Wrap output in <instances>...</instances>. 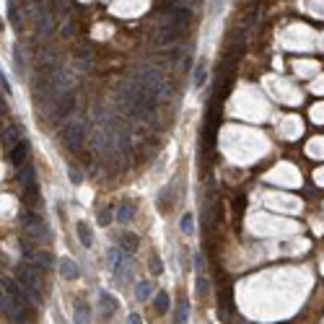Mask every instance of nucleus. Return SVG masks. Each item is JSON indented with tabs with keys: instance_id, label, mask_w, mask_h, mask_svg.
Wrapping results in <instances>:
<instances>
[{
	"instance_id": "obj_32",
	"label": "nucleus",
	"mask_w": 324,
	"mask_h": 324,
	"mask_svg": "<svg viewBox=\"0 0 324 324\" xmlns=\"http://www.w3.org/2000/svg\"><path fill=\"white\" fill-rule=\"evenodd\" d=\"M127 324H143L140 314H130V316H127Z\"/></svg>"
},
{
	"instance_id": "obj_27",
	"label": "nucleus",
	"mask_w": 324,
	"mask_h": 324,
	"mask_svg": "<svg viewBox=\"0 0 324 324\" xmlns=\"http://www.w3.org/2000/svg\"><path fill=\"white\" fill-rule=\"evenodd\" d=\"M8 16H11V21L16 24V29L21 31V13H18V3H8Z\"/></svg>"
},
{
	"instance_id": "obj_20",
	"label": "nucleus",
	"mask_w": 324,
	"mask_h": 324,
	"mask_svg": "<svg viewBox=\"0 0 324 324\" xmlns=\"http://www.w3.org/2000/svg\"><path fill=\"white\" fill-rule=\"evenodd\" d=\"M169 306H171V298H169V293H166V291H161V293H156V296H153V309H156L158 314H166V311H169Z\"/></svg>"
},
{
	"instance_id": "obj_19",
	"label": "nucleus",
	"mask_w": 324,
	"mask_h": 324,
	"mask_svg": "<svg viewBox=\"0 0 324 324\" xmlns=\"http://www.w3.org/2000/svg\"><path fill=\"white\" fill-rule=\"evenodd\" d=\"M135 298H138V301L153 298V283H150V280H140V283L135 286Z\"/></svg>"
},
{
	"instance_id": "obj_21",
	"label": "nucleus",
	"mask_w": 324,
	"mask_h": 324,
	"mask_svg": "<svg viewBox=\"0 0 324 324\" xmlns=\"http://www.w3.org/2000/svg\"><path fill=\"white\" fill-rule=\"evenodd\" d=\"M189 321V304H187V298H179V304H177V321L174 324H187Z\"/></svg>"
},
{
	"instance_id": "obj_14",
	"label": "nucleus",
	"mask_w": 324,
	"mask_h": 324,
	"mask_svg": "<svg viewBox=\"0 0 324 324\" xmlns=\"http://www.w3.org/2000/svg\"><path fill=\"white\" fill-rule=\"evenodd\" d=\"M73 319L75 324H91V309L86 301H75V306H73Z\"/></svg>"
},
{
	"instance_id": "obj_8",
	"label": "nucleus",
	"mask_w": 324,
	"mask_h": 324,
	"mask_svg": "<svg viewBox=\"0 0 324 324\" xmlns=\"http://www.w3.org/2000/svg\"><path fill=\"white\" fill-rule=\"evenodd\" d=\"M75 104H78L75 91H65V94L60 96V101H57V114H60V117H70V114L75 112Z\"/></svg>"
},
{
	"instance_id": "obj_12",
	"label": "nucleus",
	"mask_w": 324,
	"mask_h": 324,
	"mask_svg": "<svg viewBox=\"0 0 324 324\" xmlns=\"http://www.w3.org/2000/svg\"><path fill=\"white\" fill-rule=\"evenodd\" d=\"M138 247H140V241H138L135 233H122V236H119V247H117V249H119L122 254H135Z\"/></svg>"
},
{
	"instance_id": "obj_16",
	"label": "nucleus",
	"mask_w": 324,
	"mask_h": 324,
	"mask_svg": "<svg viewBox=\"0 0 324 324\" xmlns=\"http://www.w3.org/2000/svg\"><path fill=\"white\" fill-rule=\"evenodd\" d=\"M114 218H117L119 223H130V221L135 218V205L130 202V200H125V202H122V205L117 208V213H114Z\"/></svg>"
},
{
	"instance_id": "obj_28",
	"label": "nucleus",
	"mask_w": 324,
	"mask_h": 324,
	"mask_svg": "<svg viewBox=\"0 0 324 324\" xmlns=\"http://www.w3.org/2000/svg\"><path fill=\"white\" fill-rule=\"evenodd\" d=\"M75 57L83 62V70H89V68H91V52H89V50H78V52H75Z\"/></svg>"
},
{
	"instance_id": "obj_7",
	"label": "nucleus",
	"mask_w": 324,
	"mask_h": 324,
	"mask_svg": "<svg viewBox=\"0 0 324 324\" xmlns=\"http://www.w3.org/2000/svg\"><path fill=\"white\" fill-rule=\"evenodd\" d=\"M117 309H119V301H117L112 293L101 291V293H99V311H101V316H104V319H109Z\"/></svg>"
},
{
	"instance_id": "obj_33",
	"label": "nucleus",
	"mask_w": 324,
	"mask_h": 324,
	"mask_svg": "<svg viewBox=\"0 0 324 324\" xmlns=\"http://www.w3.org/2000/svg\"><path fill=\"white\" fill-rule=\"evenodd\" d=\"M0 31H3V18H0Z\"/></svg>"
},
{
	"instance_id": "obj_9",
	"label": "nucleus",
	"mask_w": 324,
	"mask_h": 324,
	"mask_svg": "<svg viewBox=\"0 0 324 324\" xmlns=\"http://www.w3.org/2000/svg\"><path fill=\"white\" fill-rule=\"evenodd\" d=\"M194 262H197V280H194V291H197L200 298H205L208 291H210V286H208V277H205V259H202V254H197Z\"/></svg>"
},
{
	"instance_id": "obj_13",
	"label": "nucleus",
	"mask_w": 324,
	"mask_h": 324,
	"mask_svg": "<svg viewBox=\"0 0 324 324\" xmlns=\"http://www.w3.org/2000/svg\"><path fill=\"white\" fill-rule=\"evenodd\" d=\"M60 272H62V277H68V280H75V277H80V267L73 262V259L70 257H62L60 259Z\"/></svg>"
},
{
	"instance_id": "obj_24",
	"label": "nucleus",
	"mask_w": 324,
	"mask_h": 324,
	"mask_svg": "<svg viewBox=\"0 0 324 324\" xmlns=\"http://www.w3.org/2000/svg\"><path fill=\"white\" fill-rule=\"evenodd\" d=\"M13 70H16L18 75H24V70H26V65H24V55H21V47H16V50H13Z\"/></svg>"
},
{
	"instance_id": "obj_4",
	"label": "nucleus",
	"mask_w": 324,
	"mask_h": 324,
	"mask_svg": "<svg viewBox=\"0 0 324 324\" xmlns=\"http://www.w3.org/2000/svg\"><path fill=\"white\" fill-rule=\"evenodd\" d=\"M21 226H24V228L34 236V239H42V236H45V239H50L47 223L42 221V215L34 213V210H24V213H21Z\"/></svg>"
},
{
	"instance_id": "obj_23",
	"label": "nucleus",
	"mask_w": 324,
	"mask_h": 324,
	"mask_svg": "<svg viewBox=\"0 0 324 324\" xmlns=\"http://www.w3.org/2000/svg\"><path fill=\"white\" fill-rule=\"evenodd\" d=\"M179 228H182V233H187V236L194 233V215H192V213H184V215H182Z\"/></svg>"
},
{
	"instance_id": "obj_2",
	"label": "nucleus",
	"mask_w": 324,
	"mask_h": 324,
	"mask_svg": "<svg viewBox=\"0 0 324 324\" xmlns=\"http://www.w3.org/2000/svg\"><path fill=\"white\" fill-rule=\"evenodd\" d=\"M138 83L140 86H145V89L150 91V94H156V96H166V80H164V75H161V70L158 68H153V65H143L140 68V73H138Z\"/></svg>"
},
{
	"instance_id": "obj_15",
	"label": "nucleus",
	"mask_w": 324,
	"mask_h": 324,
	"mask_svg": "<svg viewBox=\"0 0 324 324\" xmlns=\"http://www.w3.org/2000/svg\"><path fill=\"white\" fill-rule=\"evenodd\" d=\"M205 80H208V60H197V65H194V73H192L194 89H202Z\"/></svg>"
},
{
	"instance_id": "obj_26",
	"label": "nucleus",
	"mask_w": 324,
	"mask_h": 324,
	"mask_svg": "<svg viewBox=\"0 0 324 324\" xmlns=\"http://www.w3.org/2000/svg\"><path fill=\"white\" fill-rule=\"evenodd\" d=\"M21 254H24L26 262H34V259H36V252L31 249V244H29L26 239H21Z\"/></svg>"
},
{
	"instance_id": "obj_25",
	"label": "nucleus",
	"mask_w": 324,
	"mask_h": 324,
	"mask_svg": "<svg viewBox=\"0 0 324 324\" xmlns=\"http://www.w3.org/2000/svg\"><path fill=\"white\" fill-rule=\"evenodd\" d=\"M171 202H174V200H171V187H164L161 194H158V208H161V210H169Z\"/></svg>"
},
{
	"instance_id": "obj_5",
	"label": "nucleus",
	"mask_w": 324,
	"mask_h": 324,
	"mask_svg": "<svg viewBox=\"0 0 324 324\" xmlns=\"http://www.w3.org/2000/svg\"><path fill=\"white\" fill-rule=\"evenodd\" d=\"M62 140L68 150H78L86 140V125L83 122H68L62 127Z\"/></svg>"
},
{
	"instance_id": "obj_10",
	"label": "nucleus",
	"mask_w": 324,
	"mask_h": 324,
	"mask_svg": "<svg viewBox=\"0 0 324 324\" xmlns=\"http://www.w3.org/2000/svg\"><path fill=\"white\" fill-rule=\"evenodd\" d=\"M26 161H29V143H26V140H21L18 145H13V148H11V164H13L16 169H24V166H26Z\"/></svg>"
},
{
	"instance_id": "obj_11",
	"label": "nucleus",
	"mask_w": 324,
	"mask_h": 324,
	"mask_svg": "<svg viewBox=\"0 0 324 324\" xmlns=\"http://www.w3.org/2000/svg\"><path fill=\"white\" fill-rule=\"evenodd\" d=\"M21 140H24V127H21V125H8L6 133H3V145L6 148H13Z\"/></svg>"
},
{
	"instance_id": "obj_3",
	"label": "nucleus",
	"mask_w": 324,
	"mask_h": 324,
	"mask_svg": "<svg viewBox=\"0 0 324 324\" xmlns=\"http://www.w3.org/2000/svg\"><path fill=\"white\" fill-rule=\"evenodd\" d=\"M39 187H36V171H34V166H24L21 169V197H24V202L26 205H36V200H39Z\"/></svg>"
},
{
	"instance_id": "obj_30",
	"label": "nucleus",
	"mask_w": 324,
	"mask_h": 324,
	"mask_svg": "<svg viewBox=\"0 0 324 324\" xmlns=\"http://www.w3.org/2000/svg\"><path fill=\"white\" fill-rule=\"evenodd\" d=\"M68 177H70L73 184H80V171H78V166H73V164L68 166Z\"/></svg>"
},
{
	"instance_id": "obj_17",
	"label": "nucleus",
	"mask_w": 324,
	"mask_h": 324,
	"mask_svg": "<svg viewBox=\"0 0 324 324\" xmlns=\"http://www.w3.org/2000/svg\"><path fill=\"white\" fill-rule=\"evenodd\" d=\"M75 233H78V241H80L86 249L94 247V236H91V226H89V223H83V221H80V223L75 226Z\"/></svg>"
},
{
	"instance_id": "obj_31",
	"label": "nucleus",
	"mask_w": 324,
	"mask_h": 324,
	"mask_svg": "<svg viewBox=\"0 0 324 324\" xmlns=\"http://www.w3.org/2000/svg\"><path fill=\"white\" fill-rule=\"evenodd\" d=\"M150 270H153V275H161V259L156 254L150 257Z\"/></svg>"
},
{
	"instance_id": "obj_18",
	"label": "nucleus",
	"mask_w": 324,
	"mask_h": 324,
	"mask_svg": "<svg viewBox=\"0 0 324 324\" xmlns=\"http://www.w3.org/2000/svg\"><path fill=\"white\" fill-rule=\"evenodd\" d=\"M106 267H109V272H119V262H122V259H125V254L114 247V249H109V252H106Z\"/></svg>"
},
{
	"instance_id": "obj_1",
	"label": "nucleus",
	"mask_w": 324,
	"mask_h": 324,
	"mask_svg": "<svg viewBox=\"0 0 324 324\" xmlns=\"http://www.w3.org/2000/svg\"><path fill=\"white\" fill-rule=\"evenodd\" d=\"M16 277H18L21 288L26 291V296L34 301V304H42V298H45V296H42V275H39V267L21 262L18 270H16Z\"/></svg>"
},
{
	"instance_id": "obj_22",
	"label": "nucleus",
	"mask_w": 324,
	"mask_h": 324,
	"mask_svg": "<svg viewBox=\"0 0 324 324\" xmlns=\"http://www.w3.org/2000/svg\"><path fill=\"white\" fill-rule=\"evenodd\" d=\"M96 221H99V226H109V223L114 221V215H112V208H109V205L99 208V213H96Z\"/></svg>"
},
{
	"instance_id": "obj_29",
	"label": "nucleus",
	"mask_w": 324,
	"mask_h": 324,
	"mask_svg": "<svg viewBox=\"0 0 324 324\" xmlns=\"http://www.w3.org/2000/svg\"><path fill=\"white\" fill-rule=\"evenodd\" d=\"M36 259H39V265H45V267H52V262H55L50 252H39V254H36Z\"/></svg>"
},
{
	"instance_id": "obj_6",
	"label": "nucleus",
	"mask_w": 324,
	"mask_h": 324,
	"mask_svg": "<svg viewBox=\"0 0 324 324\" xmlns=\"http://www.w3.org/2000/svg\"><path fill=\"white\" fill-rule=\"evenodd\" d=\"M36 24H39V31L45 34V36H50V34L55 31V21H52V16H50L47 3H36Z\"/></svg>"
}]
</instances>
